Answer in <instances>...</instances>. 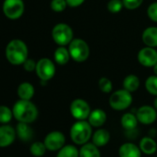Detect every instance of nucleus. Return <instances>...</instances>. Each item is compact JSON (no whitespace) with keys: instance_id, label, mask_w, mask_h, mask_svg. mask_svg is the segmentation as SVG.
<instances>
[{"instance_id":"obj_6","label":"nucleus","mask_w":157,"mask_h":157,"mask_svg":"<svg viewBox=\"0 0 157 157\" xmlns=\"http://www.w3.org/2000/svg\"><path fill=\"white\" fill-rule=\"evenodd\" d=\"M52 38L59 46H66L74 39L71 27L66 23H57L52 30Z\"/></svg>"},{"instance_id":"obj_21","label":"nucleus","mask_w":157,"mask_h":157,"mask_svg":"<svg viewBox=\"0 0 157 157\" xmlns=\"http://www.w3.org/2000/svg\"><path fill=\"white\" fill-rule=\"evenodd\" d=\"M78 151H80V157H101L99 147L94 145L93 142L83 144Z\"/></svg>"},{"instance_id":"obj_18","label":"nucleus","mask_w":157,"mask_h":157,"mask_svg":"<svg viewBox=\"0 0 157 157\" xmlns=\"http://www.w3.org/2000/svg\"><path fill=\"white\" fill-rule=\"evenodd\" d=\"M92 140L93 143L97 147H104L110 140V133L107 129L99 128L93 134Z\"/></svg>"},{"instance_id":"obj_14","label":"nucleus","mask_w":157,"mask_h":157,"mask_svg":"<svg viewBox=\"0 0 157 157\" xmlns=\"http://www.w3.org/2000/svg\"><path fill=\"white\" fill-rule=\"evenodd\" d=\"M119 157H141L140 146L132 142H125L118 149Z\"/></svg>"},{"instance_id":"obj_10","label":"nucleus","mask_w":157,"mask_h":157,"mask_svg":"<svg viewBox=\"0 0 157 157\" xmlns=\"http://www.w3.org/2000/svg\"><path fill=\"white\" fill-rule=\"evenodd\" d=\"M44 143L48 151H56L60 150L66 143V137L61 131L54 130L49 132L44 140Z\"/></svg>"},{"instance_id":"obj_28","label":"nucleus","mask_w":157,"mask_h":157,"mask_svg":"<svg viewBox=\"0 0 157 157\" xmlns=\"http://www.w3.org/2000/svg\"><path fill=\"white\" fill-rule=\"evenodd\" d=\"M13 117L12 109H10L7 105H0V123L1 124H9Z\"/></svg>"},{"instance_id":"obj_7","label":"nucleus","mask_w":157,"mask_h":157,"mask_svg":"<svg viewBox=\"0 0 157 157\" xmlns=\"http://www.w3.org/2000/svg\"><path fill=\"white\" fill-rule=\"evenodd\" d=\"M35 72L41 82H48L56 74L55 63L47 57H43L37 61Z\"/></svg>"},{"instance_id":"obj_36","label":"nucleus","mask_w":157,"mask_h":157,"mask_svg":"<svg viewBox=\"0 0 157 157\" xmlns=\"http://www.w3.org/2000/svg\"><path fill=\"white\" fill-rule=\"evenodd\" d=\"M153 107L157 110V96H156L155 99L153 100Z\"/></svg>"},{"instance_id":"obj_5","label":"nucleus","mask_w":157,"mask_h":157,"mask_svg":"<svg viewBox=\"0 0 157 157\" xmlns=\"http://www.w3.org/2000/svg\"><path fill=\"white\" fill-rule=\"evenodd\" d=\"M133 98L131 93L125 90H117L114 92L109 97V105L116 111H123L130 106L132 104Z\"/></svg>"},{"instance_id":"obj_4","label":"nucleus","mask_w":157,"mask_h":157,"mask_svg":"<svg viewBox=\"0 0 157 157\" xmlns=\"http://www.w3.org/2000/svg\"><path fill=\"white\" fill-rule=\"evenodd\" d=\"M67 49L70 57L78 63L86 61L90 56V47L88 44L80 38H74L68 44Z\"/></svg>"},{"instance_id":"obj_2","label":"nucleus","mask_w":157,"mask_h":157,"mask_svg":"<svg viewBox=\"0 0 157 157\" xmlns=\"http://www.w3.org/2000/svg\"><path fill=\"white\" fill-rule=\"evenodd\" d=\"M28 46L27 44L20 39H14L10 41L6 47V57L8 61L14 65H22L28 58Z\"/></svg>"},{"instance_id":"obj_13","label":"nucleus","mask_w":157,"mask_h":157,"mask_svg":"<svg viewBox=\"0 0 157 157\" xmlns=\"http://www.w3.org/2000/svg\"><path fill=\"white\" fill-rule=\"evenodd\" d=\"M16 128L9 124L0 126V148H7L10 146L16 140Z\"/></svg>"},{"instance_id":"obj_32","label":"nucleus","mask_w":157,"mask_h":157,"mask_svg":"<svg viewBox=\"0 0 157 157\" xmlns=\"http://www.w3.org/2000/svg\"><path fill=\"white\" fill-rule=\"evenodd\" d=\"M124 8L128 10H134L140 8L143 2V0H122Z\"/></svg>"},{"instance_id":"obj_31","label":"nucleus","mask_w":157,"mask_h":157,"mask_svg":"<svg viewBox=\"0 0 157 157\" xmlns=\"http://www.w3.org/2000/svg\"><path fill=\"white\" fill-rule=\"evenodd\" d=\"M66 0H52L50 3V8L55 12H62L67 9Z\"/></svg>"},{"instance_id":"obj_15","label":"nucleus","mask_w":157,"mask_h":157,"mask_svg":"<svg viewBox=\"0 0 157 157\" xmlns=\"http://www.w3.org/2000/svg\"><path fill=\"white\" fill-rule=\"evenodd\" d=\"M16 133H17V137L24 142H28L32 140L34 136L33 129L31 128L29 123H24V122H19L17 124Z\"/></svg>"},{"instance_id":"obj_17","label":"nucleus","mask_w":157,"mask_h":157,"mask_svg":"<svg viewBox=\"0 0 157 157\" xmlns=\"http://www.w3.org/2000/svg\"><path fill=\"white\" fill-rule=\"evenodd\" d=\"M106 117V113L104 110L97 108L91 111V114L88 117V122L91 124L92 127L100 128L105 123Z\"/></svg>"},{"instance_id":"obj_33","label":"nucleus","mask_w":157,"mask_h":157,"mask_svg":"<svg viewBox=\"0 0 157 157\" xmlns=\"http://www.w3.org/2000/svg\"><path fill=\"white\" fill-rule=\"evenodd\" d=\"M147 16L148 18L154 21L157 22V2H154L151 4L148 9H147Z\"/></svg>"},{"instance_id":"obj_37","label":"nucleus","mask_w":157,"mask_h":157,"mask_svg":"<svg viewBox=\"0 0 157 157\" xmlns=\"http://www.w3.org/2000/svg\"><path fill=\"white\" fill-rule=\"evenodd\" d=\"M152 68H153V73H154V75L157 76V64L154 65V66L152 67Z\"/></svg>"},{"instance_id":"obj_20","label":"nucleus","mask_w":157,"mask_h":157,"mask_svg":"<svg viewBox=\"0 0 157 157\" xmlns=\"http://www.w3.org/2000/svg\"><path fill=\"white\" fill-rule=\"evenodd\" d=\"M34 93L35 91L33 85L27 82L21 83L17 90L18 96L20 97V99L22 100H32V98L34 95Z\"/></svg>"},{"instance_id":"obj_3","label":"nucleus","mask_w":157,"mask_h":157,"mask_svg":"<svg viewBox=\"0 0 157 157\" xmlns=\"http://www.w3.org/2000/svg\"><path fill=\"white\" fill-rule=\"evenodd\" d=\"M69 135L75 144L83 145L87 143L93 136L92 126L86 120H78L71 126Z\"/></svg>"},{"instance_id":"obj_26","label":"nucleus","mask_w":157,"mask_h":157,"mask_svg":"<svg viewBox=\"0 0 157 157\" xmlns=\"http://www.w3.org/2000/svg\"><path fill=\"white\" fill-rule=\"evenodd\" d=\"M46 147L42 141H34L30 146V152L34 157H42L45 154Z\"/></svg>"},{"instance_id":"obj_16","label":"nucleus","mask_w":157,"mask_h":157,"mask_svg":"<svg viewBox=\"0 0 157 157\" xmlns=\"http://www.w3.org/2000/svg\"><path fill=\"white\" fill-rule=\"evenodd\" d=\"M141 40L146 46L157 47V27L146 28L141 34Z\"/></svg>"},{"instance_id":"obj_12","label":"nucleus","mask_w":157,"mask_h":157,"mask_svg":"<svg viewBox=\"0 0 157 157\" xmlns=\"http://www.w3.org/2000/svg\"><path fill=\"white\" fill-rule=\"evenodd\" d=\"M157 110L151 105H142L137 112L136 117L140 123L143 125H151L157 119Z\"/></svg>"},{"instance_id":"obj_30","label":"nucleus","mask_w":157,"mask_h":157,"mask_svg":"<svg viewBox=\"0 0 157 157\" xmlns=\"http://www.w3.org/2000/svg\"><path fill=\"white\" fill-rule=\"evenodd\" d=\"M124 8L122 0H109L107 3V10L111 13H118Z\"/></svg>"},{"instance_id":"obj_25","label":"nucleus","mask_w":157,"mask_h":157,"mask_svg":"<svg viewBox=\"0 0 157 157\" xmlns=\"http://www.w3.org/2000/svg\"><path fill=\"white\" fill-rule=\"evenodd\" d=\"M56 157H80V151L74 145H64L60 150H58Z\"/></svg>"},{"instance_id":"obj_8","label":"nucleus","mask_w":157,"mask_h":157,"mask_svg":"<svg viewBox=\"0 0 157 157\" xmlns=\"http://www.w3.org/2000/svg\"><path fill=\"white\" fill-rule=\"evenodd\" d=\"M24 3L22 0H5L3 3V13L10 20H18L24 13Z\"/></svg>"},{"instance_id":"obj_29","label":"nucleus","mask_w":157,"mask_h":157,"mask_svg":"<svg viewBox=\"0 0 157 157\" xmlns=\"http://www.w3.org/2000/svg\"><path fill=\"white\" fill-rule=\"evenodd\" d=\"M98 86H99V89L101 90V92H103L105 94H109L113 90L112 82L108 78H105V77H102L100 78L98 82Z\"/></svg>"},{"instance_id":"obj_22","label":"nucleus","mask_w":157,"mask_h":157,"mask_svg":"<svg viewBox=\"0 0 157 157\" xmlns=\"http://www.w3.org/2000/svg\"><path fill=\"white\" fill-rule=\"evenodd\" d=\"M70 58L69 51L66 46H58L54 53V59L56 63L60 66L67 64Z\"/></svg>"},{"instance_id":"obj_23","label":"nucleus","mask_w":157,"mask_h":157,"mask_svg":"<svg viewBox=\"0 0 157 157\" xmlns=\"http://www.w3.org/2000/svg\"><path fill=\"white\" fill-rule=\"evenodd\" d=\"M138 122H139V120H138L136 115H134L132 113L124 114L121 117V120H120L122 128L128 131L134 130L137 128Z\"/></svg>"},{"instance_id":"obj_24","label":"nucleus","mask_w":157,"mask_h":157,"mask_svg":"<svg viewBox=\"0 0 157 157\" xmlns=\"http://www.w3.org/2000/svg\"><path fill=\"white\" fill-rule=\"evenodd\" d=\"M140 84V82L139 77L134 74L128 75L127 77H125L123 81V88L130 92L131 94L133 92H136L139 89Z\"/></svg>"},{"instance_id":"obj_35","label":"nucleus","mask_w":157,"mask_h":157,"mask_svg":"<svg viewBox=\"0 0 157 157\" xmlns=\"http://www.w3.org/2000/svg\"><path fill=\"white\" fill-rule=\"evenodd\" d=\"M67 4L70 8H78L84 3L85 0H66Z\"/></svg>"},{"instance_id":"obj_19","label":"nucleus","mask_w":157,"mask_h":157,"mask_svg":"<svg viewBox=\"0 0 157 157\" xmlns=\"http://www.w3.org/2000/svg\"><path fill=\"white\" fill-rule=\"evenodd\" d=\"M140 149L144 154L151 155L157 151V142L151 137H143L140 141Z\"/></svg>"},{"instance_id":"obj_11","label":"nucleus","mask_w":157,"mask_h":157,"mask_svg":"<svg viewBox=\"0 0 157 157\" xmlns=\"http://www.w3.org/2000/svg\"><path fill=\"white\" fill-rule=\"evenodd\" d=\"M137 58L141 66L152 67L157 64V50H155L154 47H143L139 51Z\"/></svg>"},{"instance_id":"obj_1","label":"nucleus","mask_w":157,"mask_h":157,"mask_svg":"<svg viewBox=\"0 0 157 157\" xmlns=\"http://www.w3.org/2000/svg\"><path fill=\"white\" fill-rule=\"evenodd\" d=\"M13 117L19 122L33 123L38 117V109L31 100L20 99L12 107Z\"/></svg>"},{"instance_id":"obj_9","label":"nucleus","mask_w":157,"mask_h":157,"mask_svg":"<svg viewBox=\"0 0 157 157\" xmlns=\"http://www.w3.org/2000/svg\"><path fill=\"white\" fill-rule=\"evenodd\" d=\"M70 114L77 120H86L91 114L90 105L83 99L78 98L70 104Z\"/></svg>"},{"instance_id":"obj_34","label":"nucleus","mask_w":157,"mask_h":157,"mask_svg":"<svg viewBox=\"0 0 157 157\" xmlns=\"http://www.w3.org/2000/svg\"><path fill=\"white\" fill-rule=\"evenodd\" d=\"M36 64L37 62H35L33 59L32 58H27L25 60V62L22 64L23 65V68L28 71V72H32V71H34L35 68H36Z\"/></svg>"},{"instance_id":"obj_27","label":"nucleus","mask_w":157,"mask_h":157,"mask_svg":"<svg viewBox=\"0 0 157 157\" xmlns=\"http://www.w3.org/2000/svg\"><path fill=\"white\" fill-rule=\"evenodd\" d=\"M145 89L151 95L157 96V76L152 75L146 78Z\"/></svg>"}]
</instances>
